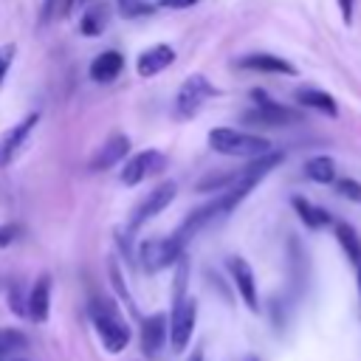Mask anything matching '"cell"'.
Returning a JSON list of instances; mask_svg holds the SVG:
<instances>
[{
    "instance_id": "6da1fadb",
    "label": "cell",
    "mask_w": 361,
    "mask_h": 361,
    "mask_svg": "<svg viewBox=\"0 0 361 361\" xmlns=\"http://www.w3.org/2000/svg\"><path fill=\"white\" fill-rule=\"evenodd\" d=\"M209 144L214 152L228 155V158H259L271 152V141L254 133L231 130V127H217L209 133Z\"/></svg>"
},
{
    "instance_id": "7a4b0ae2",
    "label": "cell",
    "mask_w": 361,
    "mask_h": 361,
    "mask_svg": "<svg viewBox=\"0 0 361 361\" xmlns=\"http://www.w3.org/2000/svg\"><path fill=\"white\" fill-rule=\"evenodd\" d=\"M90 313H93L96 333H99L102 344L107 347V353H121L127 347V341H130V327L118 316V310L113 307V302H93Z\"/></svg>"
},
{
    "instance_id": "3957f363",
    "label": "cell",
    "mask_w": 361,
    "mask_h": 361,
    "mask_svg": "<svg viewBox=\"0 0 361 361\" xmlns=\"http://www.w3.org/2000/svg\"><path fill=\"white\" fill-rule=\"evenodd\" d=\"M251 99L257 102V107L254 110H245L240 118L245 121V124H251V127H288V124H296V121H302V116L296 113V110H290V107H285V104H276L265 90H259V87H254L251 90Z\"/></svg>"
},
{
    "instance_id": "277c9868",
    "label": "cell",
    "mask_w": 361,
    "mask_h": 361,
    "mask_svg": "<svg viewBox=\"0 0 361 361\" xmlns=\"http://www.w3.org/2000/svg\"><path fill=\"white\" fill-rule=\"evenodd\" d=\"M180 257H183V243H178L175 234H172V237H149V240H144L141 248H138L141 268L149 271V274L175 265Z\"/></svg>"
},
{
    "instance_id": "5b68a950",
    "label": "cell",
    "mask_w": 361,
    "mask_h": 361,
    "mask_svg": "<svg viewBox=\"0 0 361 361\" xmlns=\"http://www.w3.org/2000/svg\"><path fill=\"white\" fill-rule=\"evenodd\" d=\"M195 322H197V302L192 296H180L175 310H172V319H169V341H172L175 353L186 350L192 330H195Z\"/></svg>"
},
{
    "instance_id": "8992f818",
    "label": "cell",
    "mask_w": 361,
    "mask_h": 361,
    "mask_svg": "<svg viewBox=\"0 0 361 361\" xmlns=\"http://www.w3.org/2000/svg\"><path fill=\"white\" fill-rule=\"evenodd\" d=\"M209 96H217V87H214L206 76L195 73V76H189V79L180 85L178 99H175V107H178V113H180L183 118H189V116H195V113L203 107V102H206Z\"/></svg>"
},
{
    "instance_id": "52a82bcc",
    "label": "cell",
    "mask_w": 361,
    "mask_h": 361,
    "mask_svg": "<svg viewBox=\"0 0 361 361\" xmlns=\"http://www.w3.org/2000/svg\"><path fill=\"white\" fill-rule=\"evenodd\" d=\"M164 166H166L164 152H158V149H144V152L133 155V158L124 164V169H121V183H124V186H135V183H141L147 175L161 172Z\"/></svg>"
},
{
    "instance_id": "ba28073f",
    "label": "cell",
    "mask_w": 361,
    "mask_h": 361,
    "mask_svg": "<svg viewBox=\"0 0 361 361\" xmlns=\"http://www.w3.org/2000/svg\"><path fill=\"white\" fill-rule=\"evenodd\" d=\"M175 192H178V186L172 183V180H166V183H161V186H155L141 203H138V209L133 212V220H130V228H138L141 223H147V220H152L155 214H161L172 200H175Z\"/></svg>"
},
{
    "instance_id": "9c48e42d",
    "label": "cell",
    "mask_w": 361,
    "mask_h": 361,
    "mask_svg": "<svg viewBox=\"0 0 361 361\" xmlns=\"http://www.w3.org/2000/svg\"><path fill=\"white\" fill-rule=\"evenodd\" d=\"M37 121H39V113L34 110V113H28L23 121L11 124V130L3 133V138H0V166H8V164L17 158L20 147L25 144V138L31 135V130L37 127Z\"/></svg>"
},
{
    "instance_id": "30bf717a",
    "label": "cell",
    "mask_w": 361,
    "mask_h": 361,
    "mask_svg": "<svg viewBox=\"0 0 361 361\" xmlns=\"http://www.w3.org/2000/svg\"><path fill=\"white\" fill-rule=\"evenodd\" d=\"M228 271H231V279L243 296V302L248 305L251 313L259 310V296H257V282H254V271L251 265L243 259V257H228Z\"/></svg>"
},
{
    "instance_id": "8fae6325",
    "label": "cell",
    "mask_w": 361,
    "mask_h": 361,
    "mask_svg": "<svg viewBox=\"0 0 361 361\" xmlns=\"http://www.w3.org/2000/svg\"><path fill=\"white\" fill-rule=\"evenodd\" d=\"M48 313H51V276L42 274L25 299V316L31 322H45Z\"/></svg>"
},
{
    "instance_id": "7c38bea8",
    "label": "cell",
    "mask_w": 361,
    "mask_h": 361,
    "mask_svg": "<svg viewBox=\"0 0 361 361\" xmlns=\"http://www.w3.org/2000/svg\"><path fill=\"white\" fill-rule=\"evenodd\" d=\"M166 336H169V324H166L164 313H152L149 319H144V324H141V350H144V355H155L164 347Z\"/></svg>"
},
{
    "instance_id": "4fadbf2b",
    "label": "cell",
    "mask_w": 361,
    "mask_h": 361,
    "mask_svg": "<svg viewBox=\"0 0 361 361\" xmlns=\"http://www.w3.org/2000/svg\"><path fill=\"white\" fill-rule=\"evenodd\" d=\"M172 62H175V51H172L169 45H152V48H147V51L138 56L135 71H138V76L149 79V76L161 73L164 68H169Z\"/></svg>"
},
{
    "instance_id": "5bb4252c",
    "label": "cell",
    "mask_w": 361,
    "mask_h": 361,
    "mask_svg": "<svg viewBox=\"0 0 361 361\" xmlns=\"http://www.w3.org/2000/svg\"><path fill=\"white\" fill-rule=\"evenodd\" d=\"M127 149H130V138L127 135H113V138H107L104 141V147L93 155V161H90V169L93 172H102V169H110V166H116L124 155H127Z\"/></svg>"
},
{
    "instance_id": "9a60e30c",
    "label": "cell",
    "mask_w": 361,
    "mask_h": 361,
    "mask_svg": "<svg viewBox=\"0 0 361 361\" xmlns=\"http://www.w3.org/2000/svg\"><path fill=\"white\" fill-rule=\"evenodd\" d=\"M240 68H248V71H262V73H285V76H296V68L282 59V56H274V54H248L240 59Z\"/></svg>"
},
{
    "instance_id": "2e32d148",
    "label": "cell",
    "mask_w": 361,
    "mask_h": 361,
    "mask_svg": "<svg viewBox=\"0 0 361 361\" xmlns=\"http://www.w3.org/2000/svg\"><path fill=\"white\" fill-rule=\"evenodd\" d=\"M124 68V56L118 51H104L90 62V79L93 82H113Z\"/></svg>"
},
{
    "instance_id": "e0dca14e",
    "label": "cell",
    "mask_w": 361,
    "mask_h": 361,
    "mask_svg": "<svg viewBox=\"0 0 361 361\" xmlns=\"http://www.w3.org/2000/svg\"><path fill=\"white\" fill-rule=\"evenodd\" d=\"M296 102L305 104V107H313V110H319V113H324V116H330V118L338 116V107H336L333 96L324 93V90H316V87H299V90H296Z\"/></svg>"
},
{
    "instance_id": "ac0fdd59",
    "label": "cell",
    "mask_w": 361,
    "mask_h": 361,
    "mask_svg": "<svg viewBox=\"0 0 361 361\" xmlns=\"http://www.w3.org/2000/svg\"><path fill=\"white\" fill-rule=\"evenodd\" d=\"M290 203H293V209H296L299 220H302L307 228H324V226L330 223V214H327L322 206H313L307 197L296 195V197H290Z\"/></svg>"
},
{
    "instance_id": "d6986e66",
    "label": "cell",
    "mask_w": 361,
    "mask_h": 361,
    "mask_svg": "<svg viewBox=\"0 0 361 361\" xmlns=\"http://www.w3.org/2000/svg\"><path fill=\"white\" fill-rule=\"evenodd\" d=\"M336 240L341 243V248H344L347 259L353 262V268H358L361 265V237H358V231L350 223H336Z\"/></svg>"
},
{
    "instance_id": "ffe728a7",
    "label": "cell",
    "mask_w": 361,
    "mask_h": 361,
    "mask_svg": "<svg viewBox=\"0 0 361 361\" xmlns=\"http://www.w3.org/2000/svg\"><path fill=\"white\" fill-rule=\"evenodd\" d=\"M305 175L316 183H333L336 180V161L330 155H313L305 161Z\"/></svg>"
},
{
    "instance_id": "44dd1931",
    "label": "cell",
    "mask_w": 361,
    "mask_h": 361,
    "mask_svg": "<svg viewBox=\"0 0 361 361\" xmlns=\"http://www.w3.org/2000/svg\"><path fill=\"white\" fill-rule=\"evenodd\" d=\"M28 347V336L14 330V327H0V355L14 353V350H25Z\"/></svg>"
},
{
    "instance_id": "7402d4cb",
    "label": "cell",
    "mask_w": 361,
    "mask_h": 361,
    "mask_svg": "<svg viewBox=\"0 0 361 361\" xmlns=\"http://www.w3.org/2000/svg\"><path fill=\"white\" fill-rule=\"evenodd\" d=\"M104 23H107V14H104V6H102V8H90V11H85L79 28H82L85 37H96V34H102Z\"/></svg>"
},
{
    "instance_id": "603a6c76",
    "label": "cell",
    "mask_w": 361,
    "mask_h": 361,
    "mask_svg": "<svg viewBox=\"0 0 361 361\" xmlns=\"http://www.w3.org/2000/svg\"><path fill=\"white\" fill-rule=\"evenodd\" d=\"M237 178V172H223V175H206L197 180V192H223L228 183Z\"/></svg>"
},
{
    "instance_id": "cb8c5ba5",
    "label": "cell",
    "mask_w": 361,
    "mask_h": 361,
    "mask_svg": "<svg viewBox=\"0 0 361 361\" xmlns=\"http://www.w3.org/2000/svg\"><path fill=\"white\" fill-rule=\"evenodd\" d=\"M73 3H76V0H45V8H42V23L68 17V11H71V6H73Z\"/></svg>"
},
{
    "instance_id": "d4e9b609",
    "label": "cell",
    "mask_w": 361,
    "mask_h": 361,
    "mask_svg": "<svg viewBox=\"0 0 361 361\" xmlns=\"http://www.w3.org/2000/svg\"><path fill=\"white\" fill-rule=\"evenodd\" d=\"M336 192H338L341 197L353 200V203H361V183L353 180V178H341V180H336Z\"/></svg>"
},
{
    "instance_id": "484cf974",
    "label": "cell",
    "mask_w": 361,
    "mask_h": 361,
    "mask_svg": "<svg viewBox=\"0 0 361 361\" xmlns=\"http://www.w3.org/2000/svg\"><path fill=\"white\" fill-rule=\"evenodd\" d=\"M14 54H17V45H0V85H3V79H6V73H8V68H11V62H14Z\"/></svg>"
},
{
    "instance_id": "4316f807",
    "label": "cell",
    "mask_w": 361,
    "mask_h": 361,
    "mask_svg": "<svg viewBox=\"0 0 361 361\" xmlns=\"http://www.w3.org/2000/svg\"><path fill=\"white\" fill-rule=\"evenodd\" d=\"M118 8H121V14H127V17H135V14L149 11V6H147L144 0H118Z\"/></svg>"
},
{
    "instance_id": "83f0119b",
    "label": "cell",
    "mask_w": 361,
    "mask_h": 361,
    "mask_svg": "<svg viewBox=\"0 0 361 361\" xmlns=\"http://www.w3.org/2000/svg\"><path fill=\"white\" fill-rule=\"evenodd\" d=\"M17 234H20V226H17V223H3V226H0V248L11 245V243L17 240Z\"/></svg>"
},
{
    "instance_id": "f1b7e54d",
    "label": "cell",
    "mask_w": 361,
    "mask_h": 361,
    "mask_svg": "<svg viewBox=\"0 0 361 361\" xmlns=\"http://www.w3.org/2000/svg\"><path fill=\"white\" fill-rule=\"evenodd\" d=\"M338 8H341V17H344V23H350V20H353V8H355V0H338Z\"/></svg>"
},
{
    "instance_id": "f546056e",
    "label": "cell",
    "mask_w": 361,
    "mask_h": 361,
    "mask_svg": "<svg viewBox=\"0 0 361 361\" xmlns=\"http://www.w3.org/2000/svg\"><path fill=\"white\" fill-rule=\"evenodd\" d=\"M192 3H197V0H161L164 8H186V6H192Z\"/></svg>"
},
{
    "instance_id": "4dcf8cb0",
    "label": "cell",
    "mask_w": 361,
    "mask_h": 361,
    "mask_svg": "<svg viewBox=\"0 0 361 361\" xmlns=\"http://www.w3.org/2000/svg\"><path fill=\"white\" fill-rule=\"evenodd\" d=\"M189 361H203V353H200V350H197V353H192V358H189Z\"/></svg>"
},
{
    "instance_id": "1f68e13d",
    "label": "cell",
    "mask_w": 361,
    "mask_h": 361,
    "mask_svg": "<svg viewBox=\"0 0 361 361\" xmlns=\"http://www.w3.org/2000/svg\"><path fill=\"white\" fill-rule=\"evenodd\" d=\"M79 3H85V0H79Z\"/></svg>"
}]
</instances>
